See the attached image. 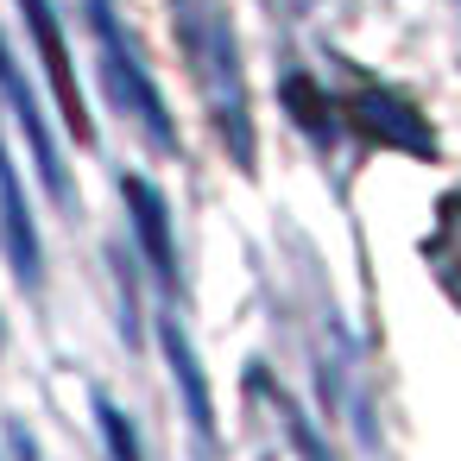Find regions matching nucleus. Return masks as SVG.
<instances>
[{
    "label": "nucleus",
    "instance_id": "nucleus-1",
    "mask_svg": "<svg viewBox=\"0 0 461 461\" xmlns=\"http://www.w3.org/2000/svg\"><path fill=\"white\" fill-rule=\"evenodd\" d=\"M184 51H190V70H196V89L234 152L240 171H253V108H247V77H240V51H234V26L215 0H184Z\"/></svg>",
    "mask_w": 461,
    "mask_h": 461
},
{
    "label": "nucleus",
    "instance_id": "nucleus-2",
    "mask_svg": "<svg viewBox=\"0 0 461 461\" xmlns=\"http://www.w3.org/2000/svg\"><path fill=\"white\" fill-rule=\"evenodd\" d=\"M89 7V32H95V51H102V89H108V102L158 146V152H177V127H171V108H165V95H158V83H152V70H146V58H140V45L127 39V26H121V14H114V0H83Z\"/></svg>",
    "mask_w": 461,
    "mask_h": 461
},
{
    "label": "nucleus",
    "instance_id": "nucleus-3",
    "mask_svg": "<svg viewBox=\"0 0 461 461\" xmlns=\"http://www.w3.org/2000/svg\"><path fill=\"white\" fill-rule=\"evenodd\" d=\"M348 121H354V127H360L366 140L392 146V152H417V158H436V133L423 127V114H417L411 102L385 95V89H360V95L348 102Z\"/></svg>",
    "mask_w": 461,
    "mask_h": 461
},
{
    "label": "nucleus",
    "instance_id": "nucleus-4",
    "mask_svg": "<svg viewBox=\"0 0 461 461\" xmlns=\"http://www.w3.org/2000/svg\"><path fill=\"white\" fill-rule=\"evenodd\" d=\"M0 89H7V102H14V114H20V127H26V140H32V158H39V171H45L51 196H58L64 209H77V184H70V165L58 158V146H51V127H45V114H39V102H32V89H26L20 64H14L7 39H0Z\"/></svg>",
    "mask_w": 461,
    "mask_h": 461
},
{
    "label": "nucleus",
    "instance_id": "nucleus-5",
    "mask_svg": "<svg viewBox=\"0 0 461 461\" xmlns=\"http://www.w3.org/2000/svg\"><path fill=\"white\" fill-rule=\"evenodd\" d=\"M0 247H7V266L20 272L26 291H39V228H32V209H26V190H20V171L7 158V146H0Z\"/></svg>",
    "mask_w": 461,
    "mask_h": 461
},
{
    "label": "nucleus",
    "instance_id": "nucleus-6",
    "mask_svg": "<svg viewBox=\"0 0 461 461\" xmlns=\"http://www.w3.org/2000/svg\"><path fill=\"white\" fill-rule=\"evenodd\" d=\"M20 14H26V32L39 39V58H45V70H51V89H58V108H64V121H70V133L89 140V114H83V95H77L70 45H64L58 20H51V0H20Z\"/></svg>",
    "mask_w": 461,
    "mask_h": 461
},
{
    "label": "nucleus",
    "instance_id": "nucleus-7",
    "mask_svg": "<svg viewBox=\"0 0 461 461\" xmlns=\"http://www.w3.org/2000/svg\"><path fill=\"white\" fill-rule=\"evenodd\" d=\"M158 341H165V360H171V379H177V392H184V411H190L196 442H203V448H215V404H209V379H203V360H196V348H190V335H184V322H177L171 310L158 316Z\"/></svg>",
    "mask_w": 461,
    "mask_h": 461
},
{
    "label": "nucleus",
    "instance_id": "nucleus-8",
    "mask_svg": "<svg viewBox=\"0 0 461 461\" xmlns=\"http://www.w3.org/2000/svg\"><path fill=\"white\" fill-rule=\"evenodd\" d=\"M127 209H133L140 247H146V259H152L158 285H165V291H177V240H171V221H165L158 190H152V184H140V177H127Z\"/></svg>",
    "mask_w": 461,
    "mask_h": 461
},
{
    "label": "nucleus",
    "instance_id": "nucleus-9",
    "mask_svg": "<svg viewBox=\"0 0 461 461\" xmlns=\"http://www.w3.org/2000/svg\"><path fill=\"white\" fill-rule=\"evenodd\" d=\"M95 417H102V436L114 442V461H140V448H133V429H127V417H121L108 398H95Z\"/></svg>",
    "mask_w": 461,
    "mask_h": 461
}]
</instances>
